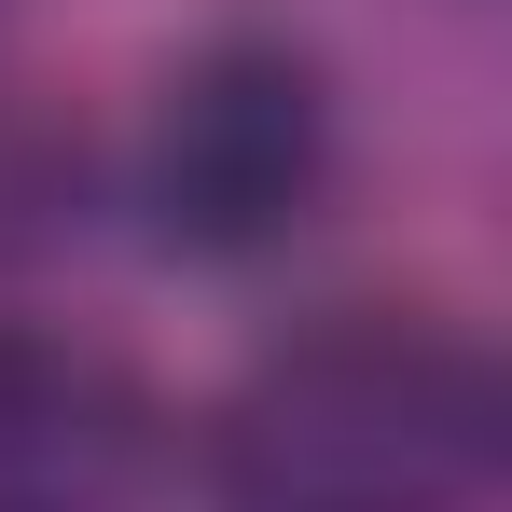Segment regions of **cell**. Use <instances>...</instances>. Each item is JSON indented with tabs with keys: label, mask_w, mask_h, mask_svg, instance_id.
Instances as JSON below:
<instances>
[{
	"label": "cell",
	"mask_w": 512,
	"mask_h": 512,
	"mask_svg": "<svg viewBox=\"0 0 512 512\" xmlns=\"http://www.w3.org/2000/svg\"><path fill=\"white\" fill-rule=\"evenodd\" d=\"M139 194H153V236L194 263H250L305 236L333 194V84L291 42H208L153 111Z\"/></svg>",
	"instance_id": "cell-2"
},
{
	"label": "cell",
	"mask_w": 512,
	"mask_h": 512,
	"mask_svg": "<svg viewBox=\"0 0 512 512\" xmlns=\"http://www.w3.org/2000/svg\"><path fill=\"white\" fill-rule=\"evenodd\" d=\"M485 471V360L443 319L346 305L263 346L208 429L222 512H457Z\"/></svg>",
	"instance_id": "cell-1"
},
{
	"label": "cell",
	"mask_w": 512,
	"mask_h": 512,
	"mask_svg": "<svg viewBox=\"0 0 512 512\" xmlns=\"http://www.w3.org/2000/svg\"><path fill=\"white\" fill-rule=\"evenodd\" d=\"M153 471V402L97 346L0 333V512H125Z\"/></svg>",
	"instance_id": "cell-3"
}]
</instances>
